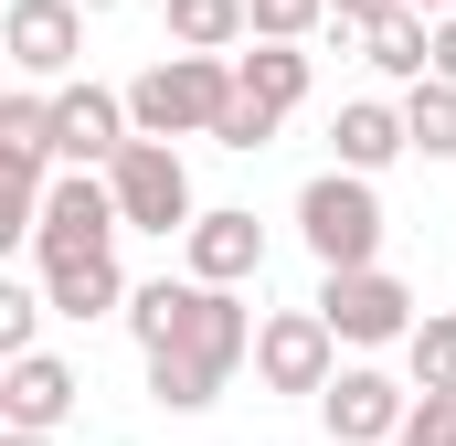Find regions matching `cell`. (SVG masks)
<instances>
[{"instance_id": "obj_1", "label": "cell", "mask_w": 456, "mask_h": 446, "mask_svg": "<svg viewBox=\"0 0 456 446\" xmlns=\"http://www.w3.org/2000/svg\"><path fill=\"white\" fill-rule=\"evenodd\" d=\"M117 319H127L138 351H191V361H213V372H244V361H255V319H244V298L213 287V277H149Z\"/></svg>"}, {"instance_id": "obj_2", "label": "cell", "mask_w": 456, "mask_h": 446, "mask_svg": "<svg viewBox=\"0 0 456 446\" xmlns=\"http://www.w3.org/2000/svg\"><path fill=\"white\" fill-rule=\"evenodd\" d=\"M224 107H233V54H191V43H170V54L127 86L138 138H213Z\"/></svg>"}, {"instance_id": "obj_3", "label": "cell", "mask_w": 456, "mask_h": 446, "mask_svg": "<svg viewBox=\"0 0 456 446\" xmlns=\"http://www.w3.org/2000/svg\"><path fill=\"white\" fill-rule=\"evenodd\" d=\"M297 234H308V255L319 266H382V192H371V170H319L308 192H297Z\"/></svg>"}, {"instance_id": "obj_4", "label": "cell", "mask_w": 456, "mask_h": 446, "mask_svg": "<svg viewBox=\"0 0 456 446\" xmlns=\"http://www.w3.org/2000/svg\"><path fill=\"white\" fill-rule=\"evenodd\" d=\"M107 181H117V213H127V234H191V160L170 149V138H127L107 160Z\"/></svg>"}, {"instance_id": "obj_5", "label": "cell", "mask_w": 456, "mask_h": 446, "mask_svg": "<svg viewBox=\"0 0 456 446\" xmlns=\"http://www.w3.org/2000/svg\"><path fill=\"white\" fill-rule=\"evenodd\" d=\"M319 319L350 340V351H382V340H403L425 309H414V287L393 277V266H319Z\"/></svg>"}, {"instance_id": "obj_6", "label": "cell", "mask_w": 456, "mask_h": 446, "mask_svg": "<svg viewBox=\"0 0 456 446\" xmlns=\"http://www.w3.org/2000/svg\"><path fill=\"white\" fill-rule=\"evenodd\" d=\"M330 372H340V330L319 319V298L255 319V383L265 393H330Z\"/></svg>"}, {"instance_id": "obj_7", "label": "cell", "mask_w": 456, "mask_h": 446, "mask_svg": "<svg viewBox=\"0 0 456 446\" xmlns=\"http://www.w3.org/2000/svg\"><path fill=\"white\" fill-rule=\"evenodd\" d=\"M403 415H414V393H403L393 372H371V361L330 372V393H319V425H330L340 446H393V436H403Z\"/></svg>"}, {"instance_id": "obj_8", "label": "cell", "mask_w": 456, "mask_h": 446, "mask_svg": "<svg viewBox=\"0 0 456 446\" xmlns=\"http://www.w3.org/2000/svg\"><path fill=\"white\" fill-rule=\"evenodd\" d=\"M0 43H11V64H21V86H64L75 54H86V0H11Z\"/></svg>"}, {"instance_id": "obj_9", "label": "cell", "mask_w": 456, "mask_h": 446, "mask_svg": "<svg viewBox=\"0 0 456 446\" xmlns=\"http://www.w3.org/2000/svg\"><path fill=\"white\" fill-rule=\"evenodd\" d=\"M127 138H138V117L117 86H53V160L64 170H107Z\"/></svg>"}, {"instance_id": "obj_10", "label": "cell", "mask_w": 456, "mask_h": 446, "mask_svg": "<svg viewBox=\"0 0 456 446\" xmlns=\"http://www.w3.org/2000/svg\"><path fill=\"white\" fill-rule=\"evenodd\" d=\"M117 234H127L117 181H96V170H53L43 223H32V255H64V244H117Z\"/></svg>"}, {"instance_id": "obj_11", "label": "cell", "mask_w": 456, "mask_h": 446, "mask_svg": "<svg viewBox=\"0 0 456 446\" xmlns=\"http://www.w3.org/2000/svg\"><path fill=\"white\" fill-rule=\"evenodd\" d=\"M43 298H53V319H107L138 287L117 277V244H64V255H43Z\"/></svg>"}, {"instance_id": "obj_12", "label": "cell", "mask_w": 456, "mask_h": 446, "mask_svg": "<svg viewBox=\"0 0 456 446\" xmlns=\"http://www.w3.org/2000/svg\"><path fill=\"white\" fill-rule=\"evenodd\" d=\"M75 393H86V383H75V361H53V351H11V361H0V425H43V436H53V425L75 415Z\"/></svg>"}, {"instance_id": "obj_13", "label": "cell", "mask_w": 456, "mask_h": 446, "mask_svg": "<svg viewBox=\"0 0 456 446\" xmlns=\"http://www.w3.org/2000/svg\"><path fill=\"white\" fill-rule=\"evenodd\" d=\"M181 266L191 277H213V287H244V277H265V223L255 213H191V234H181Z\"/></svg>"}, {"instance_id": "obj_14", "label": "cell", "mask_w": 456, "mask_h": 446, "mask_svg": "<svg viewBox=\"0 0 456 446\" xmlns=\"http://www.w3.org/2000/svg\"><path fill=\"white\" fill-rule=\"evenodd\" d=\"M330 149H340V170H393L414 149V128H403V107H382V96H350L330 117Z\"/></svg>"}, {"instance_id": "obj_15", "label": "cell", "mask_w": 456, "mask_h": 446, "mask_svg": "<svg viewBox=\"0 0 456 446\" xmlns=\"http://www.w3.org/2000/svg\"><path fill=\"white\" fill-rule=\"evenodd\" d=\"M308 75H319V64H308V43H265V32H255V54H233V86H244V96H265L276 117L308 107Z\"/></svg>"}, {"instance_id": "obj_16", "label": "cell", "mask_w": 456, "mask_h": 446, "mask_svg": "<svg viewBox=\"0 0 456 446\" xmlns=\"http://www.w3.org/2000/svg\"><path fill=\"white\" fill-rule=\"evenodd\" d=\"M361 54H371L393 86H425V75H436V11H393V21H371Z\"/></svg>"}, {"instance_id": "obj_17", "label": "cell", "mask_w": 456, "mask_h": 446, "mask_svg": "<svg viewBox=\"0 0 456 446\" xmlns=\"http://www.w3.org/2000/svg\"><path fill=\"white\" fill-rule=\"evenodd\" d=\"M233 372H213V361H191V351H149V404L159 415H202V404H224Z\"/></svg>"}, {"instance_id": "obj_18", "label": "cell", "mask_w": 456, "mask_h": 446, "mask_svg": "<svg viewBox=\"0 0 456 446\" xmlns=\"http://www.w3.org/2000/svg\"><path fill=\"white\" fill-rule=\"evenodd\" d=\"M170 43H191V54L255 43V0H170Z\"/></svg>"}, {"instance_id": "obj_19", "label": "cell", "mask_w": 456, "mask_h": 446, "mask_svg": "<svg viewBox=\"0 0 456 446\" xmlns=\"http://www.w3.org/2000/svg\"><path fill=\"white\" fill-rule=\"evenodd\" d=\"M0 149H11V160H32V170H53V96H43V86L0 96Z\"/></svg>"}, {"instance_id": "obj_20", "label": "cell", "mask_w": 456, "mask_h": 446, "mask_svg": "<svg viewBox=\"0 0 456 446\" xmlns=\"http://www.w3.org/2000/svg\"><path fill=\"white\" fill-rule=\"evenodd\" d=\"M403 128H414V160H456V86L446 75H425L403 96Z\"/></svg>"}, {"instance_id": "obj_21", "label": "cell", "mask_w": 456, "mask_h": 446, "mask_svg": "<svg viewBox=\"0 0 456 446\" xmlns=\"http://www.w3.org/2000/svg\"><path fill=\"white\" fill-rule=\"evenodd\" d=\"M403 361H414V383H456V309H425L403 330Z\"/></svg>"}, {"instance_id": "obj_22", "label": "cell", "mask_w": 456, "mask_h": 446, "mask_svg": "<svg viewBox=\"0 0 456 446\" xmlns=\"http://www.w3.org/2000/svg\"><path fill=\"white\" fill-rule=\"evenodd\" d=\"M393 446H456V383H414V415Z\"/></svg>"}, {"instance_id": "obj_23", "label": "cell", "mask_w": 456, "mask_h": 446, "mask_svg": "<svg viewBox=\"0 0 456 446\" xmlns=\"http://www.w3.org/2000/svg\"><path fill=\"white\" fill-rule=\"evenodd\" d=\"M43 319H53L43 287H0V361H11V351H43Z\"/></svg>"}, {"instance_id": "obj_24", "label": "cell", "mask_w": 456, "mask_h": 446, "mask_svg": "<svg viewBox=\"0 0 456 446\" xmlns=\"http://www.w3.org/2000/svg\"><path fill=\"white\" fill-rule=\"evenodd\" d=\"M276 128H287V117L265 107V96H244V86H233V107L213 117V138H224V149H265V138H276Z\"/></svg>"}, {"instance_id": "obj_25", "label": "cell", "mask_w": 456, "mask_h": 446, "mask_svg": "<svg viewBox=\"0 0 456 446\" xmlns=\"http://www.w3.org/2000/svg\"><path fill=\"white\" fill-rule=\"evenodd\" d=\"M255 32L265 43H308V32H330V0H255Z\"/></svg>"}, {"instance_id": "obj_26", "label": "cell", "mask_w": 456, "mask_h": 446, "mask_svg": "<svg viewBox=\"0 0 456 446\" xmlns=\"http://www.w3.org/2000/svg\"><path fill=\"white\" fill-rule=\"evenodd\" d=\"M393 11H414V0H330V32H371V21H393Z\"/></svg>"}, {"instance_id": "obj_27", "label": "cell", "mask_w": 456, "mask_h": 446, "mask_svg": "<svg viewBox=\"0 0 456 446\" xmlns=\"http://www.w3.org/2000/svg\"><path fill=\"white\" fill-rule=\"evenodd\" d=\"M436 75L456 86V11H436Z\"/></svg>"}, {"instance_id": "obj_28", "label": "cell", "mask_w": 456, "mask_h": 446, "mask_svg": "<svg viewBox=\"0 0 456 446\" xmlns=\"http://www.w3.org/2000/svg\"><path fill=\"white\" fill-rule=\"evenodd\" d=\"M0 446H53V436H43V425H11V436H0Z\"/></svg>"}, {"instance_id": "obj_29", "label": "cell", "mask_w": 456, "mask_h": 446, "mask_svg": "<svg viewBox=\"0 0 456 446\" xmlns=\"http://www.w3.org/2000/svg\"><path fill=\"white\" fill-rule=\"evenodd\" d=\"M414 11H456V0H414Z\"/></svg>"}, {"instance_id": "obj_30", "label": "cell", "mask_w": 456, "mask_h": 446, "mask_svg": "<svg viewBox=\"0 0 456 446\" xmlns=\"http://www.w3.org/2000/svg\"><path fill=\"white\" fill-rule=\"evenodd\" d=\"M86 11H117V0H86Z\"/></svg>"}]
</instances>
